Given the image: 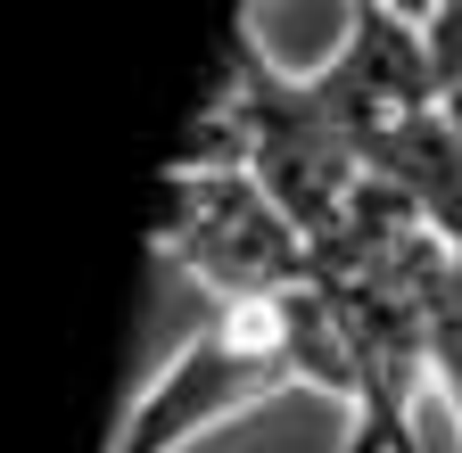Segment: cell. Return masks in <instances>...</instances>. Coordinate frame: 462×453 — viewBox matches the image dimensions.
<instances>
[{
    "label": "cell",
    "mask_w": 462,
    "mask_h": 453,
    "mask_svg": "<svg viewBox=\"0 0 462 453\" xmlns=\"http://www.w3.org/2000/svg\"><path fill=\"white\" fill-rule=\"evenodd\" d=\"M430 371L454 412V437H462V248H446V264L430 280Z\"/></svg>",
    "instance_id": "cell-5"
},
{
    "label": "cell",
    "mask_w": 462,
    "mask_h": 453,
    "mask_svg": "<svg viewBox=\"0 0 462 453\" xmlns=\"http://www.w3.org/2000/svg\"><path fill=\"white\" fill-rule=\"evenodd\" d=\"M157 256H173L190 280H207L215 305H273L314 280V240L256 174L223 157H182L149 214Z\"/></svg>",
    "instance_id": "cell-2"
},
{
    "label": "cell",
    "mask_w": 462,
    "mask_h": 453,
    "mask_svg": "<svg viewBox=\"0 0 462 453\" xmlns=\"http://www.w3.org/2000/svg\"><path fill=\"white\" fill-rule=\"evenodd\" d=\"M372 182H388L396 198H413V214L446 248H462V124L446 116V99L404 116L372 140Z\"/></svg>",
    "instance_id": "cell-4"
},
{
    "label": "cell",
    "mask_w": 462,
    "mask_h": 453,
    "mask_svg": "<svg viewBox=\"0 0 462 453\" xmlns=\"http://www.w3.org/2000/svg\"><path fill=\"white\" fill-rule=\"evenodd\" d=\"M430 41H438V67H454V59H462V0H438Z\"/></svg>",
    "instance_id": "cell-6"
},
{
    "label": "cell",
    "mask_w": 462,
    "mask_h": 453,
    "mask_svg": "<svg viewBox=\"0 0 462 453\" xmlns=\"http://www.w3.org/2000/svg\"><path fill=\"white\" fill-rule=\"evenodd\" d=\"M289 387H298V363H289L273 305H215L165 355V371L125 404L107 453H190L199 437L248 421L256 404H273Z\"/></svg>",
    "instance_id": "cell-3"
},
{
    "label": "cell",
    "mask_w": 462,
    "mask_h": 453,
    "mask_svg": "<svg viewBox=\"0 0 462 453\" xmlns=\"http://www.w3.org/2000/svg\"><path fill=\"white\" fill-rule=\"evenodd\" d=\"M446 116H454V124H462V59H454V67H446Z\"/></svg>",
    "instance_id": "cell-8"
},
{
    "label": "cell",
    "mask_w": 462,
    "mask_h": 453,
    "mask_svg": "<svg viewBox=\"0 0 462 453\" xmlns=\"http://www.w3.org/2000/svg\"><path fill=\"white\" fill-rule=\"evenodd\" d=\"M346 9H404V17H430L438 0H346Z\"/></svg>",
    "instance_id": "cell-7"
},
{
    "label": "cell",
    "mask_w": 462,
    "mask_h": 453,
    "mask_svg": "<svg viewBox=\"0 0 462 453\" xmlns=\"http://www.w3.org/2000/svg\"><path fill=\"white\" fill-rule=\"evenodd\" d=\"M182 157H223L256 174L289 214L306 222V240H322L372 182V157L356 116L338 107V91L322 83V67H281L256 41V17H231V59H223V91L207 107V132Z\"/></svg>",
    "instance_id": "cell-1"
}]
</instances>
